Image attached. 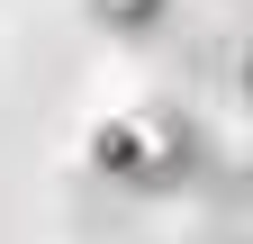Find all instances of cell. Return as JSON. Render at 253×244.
<instances>
[{
	"mask_svg": "<svg viewBox=\"0 0 253 244\" xmlns=\"http://www.w3.org/2000/svg\"><path fill=\"white\" fill-rule=\"evenodd\" d=\"M90 18H100L109 37H154V27L172 18V0H90Z\"/></svg>",
	"mask_w": 253,
	"mask_h": 244,
	"instance_id": "6da1fadb",
	"label": "cell"
},
{
	"mask_svg": "<svg viewBox=\"0 0 253 244\" xmlns=\"http://www.w3.org/2000/svg\"><path fill=\"white\" fill-rule=\"evenodd\" d=\"M217 235H226V244H253V190H244V199H226V208H217Z\"/></svg>",
	"mask_w": 253,
	"mask_h": 244,
	"instance_id": "7a4b0ae2",
	"label": "cell"
}]
</instances>
